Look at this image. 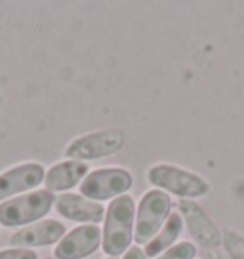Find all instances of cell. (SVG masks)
Here are the masks:
<instances>
[{
    "instance_id": "obj_1",
    "label": "cell",
    "mask_w": 244,
    "mask_h": 259,
    "mask_svg": "<svg viewBox=\"0 0 244 259\" xmlns=\"http://www.w3.org/2000/svg\"><path fill=\"white\" fill-rule=\"evenodd\" d=\"M136 225V202L130 194H122L109 202L101 229V246L107 257H120L132 248Z\"/></svg>"
},
{
    "instance_id": "obj_2",
    "label": "cell",
    "mask_w": 244,
    "mask_h": 259,
    "mask_svg": "<svg viewBox=\"0 0 244 259\" xmlns=\"http://www.w3.org/2000/svg\"><path fill=\"white\" fill-rule=\"evenodd\" d=\"M149 183L179 200H195L210 193V183L195 171L179 168L174 164H155L147 170Z\"/></svg>"
},
{
    "instance_id": "obj_3",
    "label": "cell",
    "mask_w": 244,
    "mask_h": 259,
    "mask_svg": "<svg viewBox=\"0 0 244 259\" xmlns=\"http://www.w3.org/2000/svg\"><path fill=\"white\" fill-rule=\"evenodd\" d=\"M56 204V196L46 189L31 191L0 202V225L27 227L42 221Z\"/></svg>"
},
{
    "instance_id": "obj_4",
    "label": "cell",
    "mask_w": 244,
    "mask_h": 259,
    "mask_svg": "<svg viewBox=\"0 0 244 259\" xmlns=\"http://www.w3.org/2000/svg\"><path fill=\"white\" fill-rule=\"evenodd\" d=\"M172 213V198L168 193L151 189L147 191L136 210V225H134V240L145 246L153 240V236L162 229L166 219Z\"/></svg>"
},
{
    "instance_id": "obj_5",
    "label": "cell",
    "mask_w": 244,
    "mask_h": 259,
    "mask_svg": "<svg viewBox=\"0 0 244 259\" xmlns=\"http://www.w3.org/2000/svg\"><path fill=\"white\" fill-rule=\"evenodd\" d=\"M124 134L122 130L116 128H107L98 130L86 136L73 139L65 149L67 160H78V162H88V160H98V158H107L113 156L124 147Z\"/></svg>"
},
{
    "instance_id": "obj_6",
    "label": "cell",
    "mask_w": 244,
    "mask_h": 259,
    "mask_svg": "<svg viewBox=\"0 0 244 259\" xmlns=\"http://www.w3.org/2000/svg\"><path fill=\"white\" fill-rule=\"evenodd\" d=\"M134 185V178L126 168H98L92 170L80 183V194L90 200L103 202L126 194Z\"/></svg>"
},
{
    "instance_id": "obj_7",
    "label": "cell",
    "mask_w": 244,
    "mask_h": 259,
    "mask_svg": "<svg viewBox=\"0 0 244 259\" xmlns=\"http://www.w3.org/2000/svg\"><path fill=\"white\" fill-rule=\"evenodd\" d=\"M178 211L187 225L189 235L198 242V246H202L204 250L220 248L221 231L196 200H178Z\"/></svg>"
},
{
    "instance_id": "obj_8",
    "label": "cell",
    "mask_w": 244,
    "mask_h": 259,
    "mask_svg": "<svg viewBox=\"0 0 244 259\" xmlns=\"http://www.w3.org/2000/svg\"><path fill=\"white\" fill-rule=\"evenodd\" d=\"M46 170L40 162H25L14 168H8L0 174V202L25 194L27 191H34L44 183Z\"/></svg>"
},
{
    "instance_id": "obj_9",
    "label": "cell",
    "mask_w": 244,
    "mask_h": 259,
    "mask_svg": "<svg viewBox=\"0 0 244 259\" xmlns=\"http://www.w3.org/2000/svg\"><path fill=\"white\" fill-rule=\"evenodd\" d=\"M101 246V229L98 225L74 227L56 244V259H84Z\"/></svg>"
},
{
    "instance_id": "obj_10",
    "label": "cell",
    "mask_w": 244,
    "mask_h": 259,
    "mask_svg": "<svg viewBox=\"0 0 244 259\" xmlns=\"http://www.w3.org/2000/svg\"><path fill=\"white\" fill-rule=\"evenodd\" d=\"M67 235V229L63 223L56 219H42L33 225H27L17 229L14 235L10 236V244L14 248H42V246H52L57 244Z\"/></svg>"
},
{
    "instance_id": "obj_11",
    "label": "cell",
    "mask_w": 244,
    "mask_h": 259,
    "mask_svg": "<svg viewBox=\"0 0 244 259\" xmlns=\"http://www.w3.org/2000/svg\"><path fill=\"white\" fill-rule=\"evenodd\" d=\"M56 211L61 218L86 225H98L105 219V206L96 200H90L84 194L63 193L56 198Z\"/></svg>"
},
{
    "instance_id": "obj_12",
    "label": "cell",
    "mask_w": 244,
    "mask_h": 259,
    "mask_svg": "<svg viewBox=\"0 0 244 259\" xmlns=\"http://www.w3.org/2000/svg\"><path fill=\"white\" fill-rule=\"evenodd\" d=\"M90 174L88 164L78 160H63L54 164L46 176H44V185L50 193H65L73 187L80 185L84 178Z\"/></svg>"
},
{
    "instance_id": "obj_13",
    "label": "cell",
    "mask_w": 244,
    "mask_h": 259,
    "mask_svg": "<svg viewBox=\"0 0 244 259\" xmlns=\"http://www.w3.org/2000/svg\"><path fill=\"white\" fill-rule=\"evenodd\" d=\"M181 229H183V219L179 215V211H172L170 218L166 219V223L162 225V229L153 236L151 242L145 244L143 251H145L147 257L155 259L156 255H160L168 248H172L176 238H179V235H181Z\"/></svg>"
},
{
    "instance_id": "obj_14",
    "label": "cell",
    "mask_w": 244,
    "mask_h": 259,
    "mask_svg": "<svg viewBox=\"0 0 244 259\" xmlns=\"http://www.w3.org/2000/svg\"><path fill=\"white\" fill-rule=\"evenodd\" d=\"M221 246L231 259H244V236L235 229L221 231Z\"/></svg>"
},
{
    "instance_id": "obj_15",
    "label": "cell",
    "mask_w": 244,
    "mask_h": 259,
    "mask_svg": "<svg viewBox=\"0 0 244 259\" xmlns=\"http://www.w3.org/2000/svg\"><path fill=\"white\" fill-rule=\"evenodd\" d=\"M196 255V246L189 240H183V242L174 244L172 248L156 255L155 259H195Z\"/></svg>"
},
{
    "instance_id": "obj_16",
    "label": "cell",
    "mask_w": 244,
    "mask_h": 259,
    "mask_svg": "<svg viewBox=\"0 0 244 259\" xmlns=\"http://www.w3.org/2000/svg\"><path fill=\"white\" fill-rule=\"evenodd\" d=\"M0 259H38V253L27 248H6L0 250Z\"/></svg>"
},
{
    "instance_id": "obj_17",
    "label": "cell",
    "mask_w": 244,
    "mask_h": 259,
    "mask_svg": "<svg viewBox=\"0 0 244 259\" xmlns=\"http://www.w3.org/2000/svg\"><path fill=\"white\" fill-rule=\"evenodd\" d=\"M122 259H149L145 255V251H143V248H139L138 244L136 246H132L130 250L124 253V257Z\"/></svg>"
},
{
    "instance_id": "obj_18",
    "label": "cell",
    "mask_w": 244,
    "mask_h": 259,
    "mask_svg": "<svg viewBox=\"0 0 244 259\" xmlns=\"http://www.w3.org/2000/svg\"><path fill=\"white\" fill-rule=\"evenodd\" d=\"M204 259H231V257L221 248H216V250H204Z\"/></svg>"
},
{
    "instance_id": "obj_19",
    "label": "cell",
    "mask_w": 244,
    "mask_h": 259,
    "mask_svg": "<svg viewBox=\"0 0 244 259\" xmlns=\"http://www.w3.org/2000/svg\"><path fill=\"white\" fill-rule=\"evenodd\" d=\"M105 259H118V257H105Z\"/></svg>"
},
{
    "instance_id": "obj_20",
    "label": "cell",
    "mask_w": 244,
    "mask_h": 259,
    "mask_svg": "<svg viewBox=\"0 0 244 259\" xmlns=\"http://www.w3.org/2000/svg\"><path fill=\"white\" fill-rule=\"evenodd\" d=\"M44 259H56V257H44Z\"/></svg>"
}]
</instances>
